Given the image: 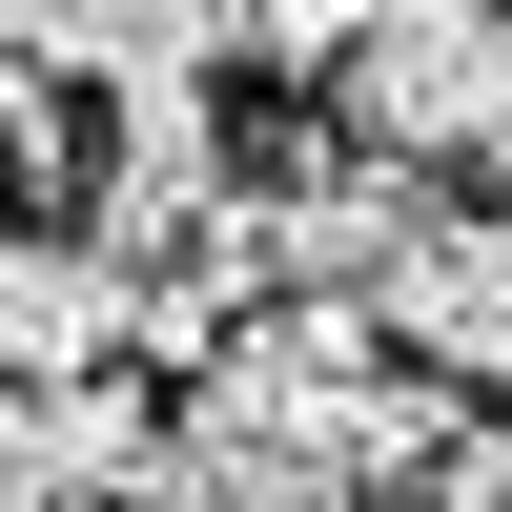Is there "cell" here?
Returning a JSON list of instances; mask_svg holds the SVG:
<instances>
[{"label": "cell", "instance_id": "cell-3", "mask_svg": "<svg viewBox=\"0 0 512 512\" xmlns=\"http://www.w3.org/2000/svg\"><path fill=\"white\" fill-rule=\"evenodd\" d=\"M62 369H123V267L62 226H0V390H62Z\"/></svg>", "mask_w": 512, "mask_h": 512}, {"label": "cell", "instance_id": "cell-6", "mask_svg": "<svg viewBox=\"0 0 512 512\" xmlns=\"http://www.w3.org/2000/svg\"><path fill=\"white\" fill-rule=\"evenodd\" d=\"M492 472H512V431H492Z\"/></svg>", "mask_w": 512, "mask_h": 512}, {"label": "cell", "instance_id": "cell-5", "mask_svg": "<svg viewBox=\"0 0 512 512\" xmlns=\"http://www.w3.org/2000/svg\"><path fill=\"white\" fill-rule=\"evenodd\" d=\"M472 185H492V205H512V82H492V123H472Z\"/></svg>", "mask_w": 512, "mask_h": 512}, {"label": "cell", "instance_id": "cell-4", "mask_svg": "<svg viewBox=\"0 0 512 512\" xmlns=\"http://www.w3.org/2000/svg\"><path fill=\"white\" fill-rule=\"evenodd\" d=\"M41 41L82 62V103H103V82H226L246 0H41Z\"/></svg>", "mask_w": 512, "mask_h": 512}, {"label": "cell", "instance_id": "cell-2", "mask_svg": "<svg viewBox=\"0 0 512 512\" xmlns=\"http://www.w3.org/2000/svg\"><path fill=\"white\" fill-rule=\"evenodd\" d=\"M369 328H390L451 410H512V205H431L410 267L369 287Z\"/></svg>", "mask_w": 512, "mask_h": 512}, {"label": "cell", "instance_id": "cell-1", "mask_svg": "<svg viewBox=\"0 0 512 512\" xmlns=\"http://www.w3.org/2000/svg\"><path fill=\"white\" fill-rule=\"evenodd\" d=\"M512 82V0H349L328 21V123L369 164H451Z\"/></svg>", "mask_w": 512, "mask_h": 512}]
</instances>
